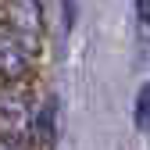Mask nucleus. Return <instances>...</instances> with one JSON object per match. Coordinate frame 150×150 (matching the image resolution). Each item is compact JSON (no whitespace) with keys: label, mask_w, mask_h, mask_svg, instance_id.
<instances>
[{"label":"nucleus","mask_w":150,"mask_h":150,"mask_svg":"<svg viewBox=\"0 0 150 150\" xmlns=\"http://www.w3.org/2000/svg\"><path fill=\"white\" fill-rule=\"evenodd\" d=\"M0 150H14V146H11V143H0Z\"/></svg>","instance_id":"nucleus-7"},{"label":"nucleus","mask_w":150,"mask_h":150,"mask_svg":"<svg viewBox=\"0 0 150 150\" xmlns=\"http://www.w3.org/2000/svg\"><path fill=\"white\" fill-rule=\"evenodd\" d=\"M25 71H29V50L18 36V29H0V75L22 79Z\"/></svg>","instance_id":"nucleus-1"},{"label":"nucleus","mask_w":150,"mask_h":150,"mask_svg":"<svg viewBox=\"0 0 150 150\" xmlns=\"http://www.w3.org/2000/svg\"><path fill=\"white\" fill-rule=\"evenodd\" d=\"M136 11H139V29L150 40V0H136Z\"/></svg>","instance_id":"nucleus-6"},{"label":"nucleus","mask_w":150,"mask_h":150,"mask_svg":"<svg viewBox=\"0 0 150 150\" xmlns=\"http://www.w3.org/2000/svg\"><path fill=\"white\" fill-rule=\"evenodd\" d=\"M25 129H29V104L14 93H4L0 97V136L18 139V136H25Z\"/></svg>","instance_id":"nucleus-2"},{"label":"nucleus","mask_w":150,"mask_h":150,"mask_svg":"<svg viewBox=\"0 0 150 150\" xmlns=\"http://www.w3.org/2000/svg\"><path fill=\"white\" fill-rule=\"evenodd\" d=\"M36 129H40V143H43V150L54 143V104H47L43 107V115L36 118Z\"/></svg>","instance_id":"nucleus-4"},{"label":"nucleus","mask_w":150,"mask_h":150,"mask_svg":"<svg viewBox=\"0 0 150 150\" xmlns=\"http://www.w3.org/2000/svg\"><path fill=\"white\" fill-rule=\"evenodd\" d=\"M7 11L14 14L18 29H25V18H29V25L40 32V11H36V4H32V0H11V4H7Z\"/></svg>","instance_id":"nucleus-3"},{"label":"nucleus","mask_w":150,"mask_h":150,"mask_svg":"<svg viewBox=\"0 0 150 150\" xmlns=\"http://www.w3.org/2000/svg\"><path fill=\"white\" fill-rule=\"evenodd\" d=\"M136 125L150 129V86L139 89V100H136Z\"/></svg>","instance_id":"nucleus-5"}]
</instances>
